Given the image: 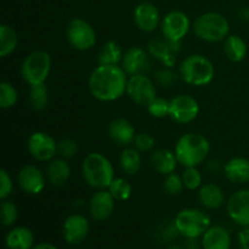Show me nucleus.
Returning <instances> with one entry per match:
<instances>
[{
	"label": "nucleus",
	"instance_id": "obj_1",
	"mask_svg": "<svg viewBox=\"0 0 249 249\" xmlns=\"http://www.w3.org/2000/svg\"><path fill=\"white\" fill-rule=\"evenodd\" d=\"M126 84L128 74L118 65H99L92 70L88 80L90 94L104 102L121 99L126 92Z\"/></svg>",
	"mask_w": 249,
	"mask_h": 249
},
{
	"label": "nucleus",
	"instance_id": "obj_2",
	"mask_svg": "<svg viewBox=\"0 0 249 249\" xmlns=\"http://www.w3.org/2000/svg\"><path fill=\"white\" fill-rule=\"evenodd\" d=\"M211 151V143L203 135L187 133L179 138L175 145V156L178 162L185 168L197 167L204 162Z\"/></svg>",
	"mask_w": 249,
	"mask_h": 249
},
{
	"label": "nucleus",
	"instance_id": "obj_3",
	"mask_svg": "<svg viewBox=\"0 0 249 249\" xmlns=\"http://www.w3.org/2000/svg\"><path fill=\"white\" fill-rule=\"evenodd\" d=\"M84 180L95 190H106L114 180V169L111 160L99 152L89 153L82 164Z\"/></svg>",
	"mask_w": 249,
	"mask_h": 249
},
{
	"label": "nucleus",
	"instance_id": "obj_4",
	"mask_svg": "<svg viewBox=\"0 0 249 249\" xmlns=\"http://www.w3.org/2000/svg\"><path fill=\"white\" fill-rule=\"evenodd\" d=\"M179 75L186 84L203 87L214 79V65L206 56L195 53L185 58L179 67Z\"/></svg>",
	"mask_w": 249,
	"mask_h": 249
},
{
	"label": "nucleus",
	"instance_id": "obj_5",
	"mask_svg": "<svg viewBox=\"0 0 249 249\" xmlns=\"http://www.w3.org/2000/svg\"><path fill=\"white\" fill-rule=\"evenodd\" d=\"M195 34L201 40L207 43H219L225 40L230 33V24L228 18L219 12H206L195 19Z\"/></svg>",
	"mask_w": 249,
	"mask_h": 249
},
{
	"label": "nucleus",
	"instance_id": "obj_6",
	"mask_svg": "<svg viewBox=\"0 0 249 249\" xmlns=\"http://www.w3.org/2000/svg\"><path fill=\"white\" fill-rule=\"evenodd\" d=\"M179 235L185 238H198L211 228V216L197 208L182 209L174 219Z\"/></svg>",
	"mask_w": 249,
	"mask_h": 249
},
{
	"label": "nucleus",
	"instance_id": "obj_7",
	"mask_svg": "<svg viewBox=\"0 0 249 249\" xmlns=\"http://www.w3.org/2000/svg\"><path fill=\"white\" fill-rule=\"evenodd\" d=\"M50 71L51 57L44 50H36L27 55L21 66V75L29 87L44 84Z\"/></svg>",
	"mask_w": 249,
	"mask_h": 249
},
{
	"label": "nucleus",
	"instance_id": "obj_8",
	"mask_svg": "<svg viewBox=\"0 0 249 249\" xmlns=\"http://www.w3.org/2000/svg\"><path fill=\"white\" fill-rule=\"evenodd\" d=\"M66 36L73 49L78 51H87L96 45L97 36L94 27L82 17H74L68 23Z\"/></svg>",
	"mask_w": 249,
	"mask_h": 249
},
{
	"label": "nucleus",
	"instance_id": "obj_9",
	"mask_svg": "<svg viewBox=\"0 0 249 249\" xmlns=\"http://www.w3.org/2000/svg\"><path fill=\"white\" fill-rule=\"evenodd\" d=\"M126 95L136 105L147 106L157 96V90L155 83L143 73V74L130 75L128 78Z\"/></svg>",
	"mask_w": 249,
	"mask_h": 249
},
{
	"label": "nucleus",
	"instance_id": "obj_10",
	"mask_svg": "<svg viewBox=\"0 0 249 249\" xmlns=\"http://www.w3.org/2000/svg\"><path fill=\"white\" fill-rule=\"evenodd\" d=\"M29 153L38 162H50L58 153V143L45 131L32 134L27 143Z\"/></svg>",
	"mask_w": 249,
	"mask_h": 249
},
{
	"label": "nucleus",
	"instance_id": "obj_11",
	"mask_svg": "<svg viewBox=\"0 0 249 249\" xmlns=\"http://www.w3.org/2000/svg\"><path fill=\"white\" fill-rule=\"evenodd\" d=\"M199 114V105L195 97L190 95H178L170 100L169 117L179 124L194 122Z\"/></svg>",
	"mask_w": 249,
	"mask_h": 249
},
{
	"label": "nucleus",
	"instance_id": "obj_12",
	"mask_svg": "<svg viewBox=\"0 0 249 249\" xmlns=\"http://www.w3.org/2000/svg\"><path fill=\"white\" fill-rule=\"evenodd\" d=\"M181 49V41H174L162 36H155L147 44V50L151 56L157 58L164 67L173 68L177 62V55Z\"/></svg>",
	"mask_w": 249,
	"mask_h": 249
},
{
	"label": "nucleus",
	"instance_id": "obj_13",
	"mask_svg": "<svg viewBox=\"0 0 249 249\" xmlns=\"http://www.w3.org/2000/svg\"><path fill=\"white\" fill-rule=\"evenodd\" d=\"M191 28L189 16L182 11H170L160 22L162 36L174 41H181Z\"/></svg>",
	"mask_w": 249,
	"mask_h": 249
},
{
	"label": "nucleus",
	"instance_id": "obj_14",
	"mask_svg": "<svg viewBox=\"0 0 249 249\" xmlns=\"http://www.w3.org/2000/svg\"><path fill=\"white\" fill-rule=\"evenodd\" d=\"M62 235L68 245H80L89 235V221L82 214L67 216L62 226Z\"/></svg>",
	"mask_w": 249,
	"mask_h": 249
},
{
	"label": "nucleus",
	"instance_id": "obj_15",
	"mask_svg": "<svg viewBox=\"0 0 249 249\" xmlns=\"http://www.w3.org/2000/svg\"><path fill=\"white\" fill-rule=\"evenodd\" d=\"M226 211L232 221L238 225L249 226V190H238L229 198Z\"/></svg>",
	"mask_w": 249,
	"mask_h": 249
},
{
	"label": "nucleus",
	"instance_id": "obj_16",
	"mask_svg": "<svg viewBox=\"0 0 249 249\" xmlns=\"http://www.w3.org/2000/svg\"><path fill=\"white\" fill-rule=\"evenodd\" d=\"M151 63L148 53L139 46H133L124 53L122 60V68L128 74V77L135 74H143L151 70Z\"/></svg>",
	"mask_w": 249,
	"mask_h": 249
},
{
	"label": "nucleus",
	"instance_id": "obj_17",
	"mask_svg": "<svg viewBox=\"0 0 249 249\" xmlns=\"http://www.w3.org/2000/svg\"><path fill=\"white\" fill-rule=\"evenodd\" d=\"M17 181L23 192L28 195H39L46 184V175L33 164L24 165L17 175Z\"/></svg>",
	"mask_w": 249,
	"mask_h": 249
},
{
	"label": "nucleus",
	"instance_id": "obj_18",
	"mask_svg": "<svg viewBox=\"0 0 249 249\" xmlns=\"http://www.w3.org/2000/svg\"><path fill=\"white\" fill-rule=\"evenodd\" d=\"M134 23L140 31L145 33H152L160 26L162 19L156 5L152 2H140L134 10Z\"/></svg>",
	"mask_w": 249,
	"mask_h": 249
},
{
	"label": "nucleus",
	"instance_id": "obj_19",
	"mask_svg": "<svg viewBox=\"0 0 249 249\" xmlns=\"http://www.w3.org/2000/svg\"><path fill=\"white\" fill-rule=\"evenodd\" d=\"M116 199L113 198L108 190H97L89 201L90 215L96 221H105L114 212Z\"/></svg>",
	"mask_w": 249,
	"mask_h": 249
},
{
	"label": "nucleus",
	"instance_id": "obj_20",
	"mask_svg": "<svg viewBox=\"0 0 249 249\" xmlns=\"http://www.w3.org/2000/svg\"><path fill=\"white\" fill-rule=\"evenodd\" d=\"M135 135V128L126 118H114L108 124V136L117 146L126 147L133 143Z\"/></svg>",
	"mask_w": 249,
	"mask_h": 249
},
{
	"label": "nucleus",
	"instance_id": "obj_21",
	"mask_svg": "<svg viewBox=\"0 0 249 249\" xmlns=\"http://www.w3.org/2000/svg\"><path fill=\"white\" fill-rule=\"evenodd\" d=\"M46 180L53 186H63L71 177V167L65 158H53L48 162L45 169Z\"/></svg>",
	"mask_w": 249,
	"mask_h": 249
},
{
	"label": "nucleus",
	"instance_id": "obj_22",
	"mask_svg": "<svg viewBox=\"0 0 249 249\" xmlns=\"http://www.w3.org/2000/svg\"><path fill=\"white\" fill-rule=\"evenodd\" d=\"M224 174L233 184H247L249 182V160L243 157L231 158L224 165Z\"/></svg>",
	"mask_w": 249,
	"mask_h": 249
},
{
	"label": "nucleus",
	"instance_id": "obj_23",
	"mask_svg": "<svg viewBox=\"0 0 249 249\" xmlns=\"http://www.w3.org/2000/svg\"><path fill=\"white\" fill-rule=\"evenodd\" d=\"M231 236L223 226H211L202 236L203 249H230Z\"/></svg>",
	"mask_w": 249,
	"mask_h": 249
},
{
	"label": "nucleus",
	"instance_id": "obj_24",
	"mask_svg": "<svg viewBox=\"0 0 249 249\" xmlns=\"http://www.w3.org/2000/svg\"><path fill=\"white\" fill-rule=\"evenodd\" d=\"M178 158L175 152L165 148H160V150L153 151L151 155V164L153 169L162 175L172 174L175 172L178 165Z\"/></svg>",
	"mask_w": 249,
	"mask_h": 249
},
{
	"label": "nucleus",
	"instance_id": "obj_25",
	"mask_svg": "<svg viewBox=\"0 0 249 249\" xmlns=\"http://www.w3.org/2000/svg\"><path fill=\"white\" fill-rule=\"evenodd\" d=\"M34 235L26 226L11 229L5 237L7 249H32L34 247Z\"/></svg>",
	"mask_w": 249,
	"mask_h": 249
},
{
	"label": "nucleus",
	"instance_id": "obj_26",
	"mask_svg": "<svg viewBox=\"0 0 249 249\" xmlns=\"http://www.w3.org/2000/svg\"><path fill=\"white\" fill-rule=\"evenodd\" d=\"M198 199L204 208L218 209L225 202V195L218 185L204 184L199 187Z\"/></svg>",
	"mask_w": 249,
	"mask_h": 249
},
{
	"label": "nucleus",
	"instance_id": "obj_27",
	"mask_svg": "<svg viewBox=\"0 0 249 249\" xmlns=\"http://www.w3.org/2000/svg\"><path fill=\"white\" fill-rule=\"evenodd\" d=\"M247 44L240 36L231 34L224 40V53L231 62H241L247 56Z\"/></svg>",
	"mask_w": 249,
	"mask_h": 249
},
{
	"label": "nucleus",
	"instance_id": "obj_28",
	"mask_svg": "<svg viewBox=\"0 0 249 249\" xmlns=\"http://www.w3.org/2000/svg\"><path fill=\"white\" fill-rule=\"evenodd\" d=\"M123 50L117 41H106L97 53L99 65H118L123 60Z\"/></svg>",
	"mask_w": 249,
	"mask_h": 249
},
{
	"label": "nucleus",
	"instance_id": "obj_29",
	"mask_svg": "<svg viewBox=\"0 0 249 249\" xmlns=\"http://www.w3.org/2000/svg\"><path fill=\"white\" fill-rule=\"evenodd\" d=\"M119 164H121L122 170L126 175H134L140 170L142 165V160H141L140 151L134 148H124L123 152L119 156Z\"/></svg>",
	"mask_w": 249,
	"mask_h": 249
},
{
	"label": "nucleus",
	"instance_id": "obj_30",
	"mask_svg": "<svg viewBox=\"0 0 249 249\" xmlns=\"http://www.w3.org/2000/svg\"><path fill=\"white\" fill-rule=\"evenodd\" d=\"M18 36L17 33L7 24L0 26V56L6 57L11 55L17 48Z\"/></svg>",
	"mask_w": 249,
	"mask_h": 249
},
{
	"label": "nucleus",
	"instance_id": "obj_31",
	"mask_svg": "<svg viewBox=\"0 0 249 249\" xmlns=\"http://www.w3.org/2000/svg\"><path fill=\"white\" fill-rule=\"evenodd\" d=\"M29 105L34 111L41 112L48 107L49 104V90L48 87L44 84L33 85L29 89Z\"/></svg>",
	"mask_w": 249,
	"mask_h": 249
},
{
	"label": "nucleus",
	"instance_id": "obj_32",
	"mask_svg": "<svg viewBox=\"0 0 249 249\" xmlns=\"http://www.w3.org/2000/svg\"><path fill=\"white\" fill-rule=\"evenodd\" d=\"M107 190L113 196V198L118 202L129 199L131 196V192H133L130 184L123 178H114V180L111 182Z\"/></svg>",
	"mask_w": 249,
	"mask_h": 249
},
{
	"label": "nucleus",
	"instance_id": "obj_33",
	"mask_svg": "<svg viewBox=\"0 0 249 249\" xmlns=\"http://www.w3.org/2000/svg\"><path fill=\"white\" fill-rule=\"evenodd\" d=\"M18 92L16 88L7 82H1L0 84V107L2 109H9L17 104Z\"/></svg>",
	"mask_w": 249,
	"mask_h": 249
},
{
	"label": "nucleus",
	"instance_id": "obj_34",
	"mask_svg": "<svg viewBox=\"0 0 249 249\" xmlns=\"http://www.w3.org/2000/svg\"><path fill=\"white\" fill-rule=\"evenodd\" d=\"M0 215H1V223L5 228L11 226L16 223L18 218V208L14 202L2 199L1 206H0Z\"/></svg>",
	"mask_w": 249,
	"mask_h": 249
},
{
	"label": "nucleus",
	"instance_id": "obj_35",
	"mask_svg": "<svg viewBox=\"0 0 249 249\" xmlns=\"http://www.w3.org/2000/svg\"><path fill=\"white\" fill-rule=\"evenodd\" d=\"M169 104L170 101H168L167 99L160 96H156L150 104L147 105V111L153 118H165V117H169Z\"/></svg>",
	"mask_w": 249,
	"mask_h": 249
},
{
	"label": "nucleus",
	"instance_id": "obj_36",
	"mask_svg": "<svg viewBox=\"0 0 249 249\" xmlns=\"http://www.w3.org/2000/svg\"><path fill=\"white\" fill-rule=\"evenodd\" d=\"M185 185L182 181V178L180 175L172 173V174L165 175V179L163 181V190L169 196H179L184 190Z\"/></svg>",
	"mask_w": 249,
	"mask_h": 249
},
{
	"label": "nucleus",
	"instance_id": "obj_37",
	"mask_svg": "<svg viewBox=\"0 0 249 249\" xmlns=\"http://www.w3.org/2000/svg\"><path fill=\"white\" fill-rule=\"evenodd\" d=\"M182 181H184L185 189L194 190L199 189L202 186V174L197 167H189L185 168V170L181 174Z\"/></svg>",
	"mask_w": 249,
	"mask_h": 249
},
{
	"label": "nucleus",
	"instance_id": "obj_38",
	"mask_svg": "<svg viewBox=\"0 0 249 249\" xmlns=\"http://www.w3.org/2000/svg\"><path fill=\"white\" fill-rule=\"evenodd\" d=\"M180 75L177 74L170 67H163L155 72V80L163 88H169L174 84Z\"/></svg>",
	"mask_w": 249,
	"mask_h": 249
},
{
	"label": "nucleus",
	"instance_id": "obj_39",
	"mask_svg": "<svg viewBox=\"0 0 249 249\" xmlns=\"http://www.w3.org/2000/svg\"><path fill=\"white\" fill-rule=\"evenodd\" d=\"M134 147L140 152H150L153 150L156 145V140L151 134L148 133H139L135 135L133 141Z\"/></svg>",
	"mask_w": 249,
	"mask_h": 249
},
{
	"label": "nucleus",
	"instance_id": "obj_40",
	"mask_svg": "<svg viewBox=\"0 0 249 249\" xmlns=\"http://www.w3.org/2000/svg\"><path fill=\"white\" fill-rule=\"evenodd\" d=\"M78 150H79L78 142L73 139H63L58 142V155L65 160L74 157L78 153Z\"/></svg>",
	"mask_w": 249,
	"mask_h": 249
},
{
	"label": "nucleus",
	"instance_id": "obj_41",
	"mask_svg": "<svg viewBox=\"0 0 249 249\" xmlns=\"http://www.w3.org/2000/svg\"><path fill=\"white\" fill-rule=\"evenodd\" d=\"M14 190V182L11 177L5 169L0 170V198L6 199Z\"/></svg>",
	"mask_w": 249,
	"mask_h": 249
},
{
	"label": "nucleus",
	"instance_id": "obj_42",
	"mask_svg": "<svg viewBox=\"0 0 249 249\" xmlns=\"http://www.w3.org/2000/svg\"><path fill=\"white\" fill-rule=\"evenodd\" d=\"M238 241H240V245L242 249H249V226L243 228V230L240 231Z\"/></svg>",
	"mask_w": 249,
	"mask_h": 249
},
{
	"label": "nucleus",
	"instance_id": "obj_43",
	"mask_svg": "<svg viewBox=\"0 0 249 249\" xmlns=\"http://www.w3.org/2000/svg\"><path fill=\"white\" fill-rule=\"evenodd\" d=\"M185 249H199L198 238H186Z\"/></svg>",
	"mask_w": 249,
	"mask_h": 249
},
{
	"label": "nucleus",
	"instance_id": "obj_44",
	"mask_svg": "<svg viewBox=\"0 0 249 249\" xmlns=\"http://www.w3.org/2000/svg\"><path fill=\"white\" fill-rule=\"evenodd\" d=\"M238 17H240L242 21L249 22V7H243V9H241L240 12H238Z\"/></svg>",
	"mask_w": 249,
	"mask_h": 249
},
{
	"label": "nucleus",
	"instance_id": "obj_45",
	"mask_svg": "<svg viewBox=\"0 0 249 249\" xmlns=\"http://www.w3.org/2000/svg\"><path fill=\"white\" fill-rule=\"evenodd\" d=\"M32 249H58L57 247H55L53 245H51V243H39V245L34 246Z\"/></svg>",
	"mask_w": 249,
	"mask_h": 249
},
{
	"label": "nucleus",
	"instance_id": "obj_46",
	"mask_svg": "<svg viewBox=\"0 0 249 249\" xmlns=\"http://www.w3.org/2000/svg\"><path fill=\"white\" fill-rule=\"evenodd\" d=\"M168 249H185V248L180 247V246H172V247H169Z\"/></svg>",
	"mask_w": 249,
	"mask_h": 249
},
{
	"label": "nucleus",
	"instance_id": "obj_47",
	"mask_svg": "<svg viewBox=\"0 0 249 249\" xmlns=\"http://www.w3.org/2000/svg\"><path fill=\"white\" fill-rule=\"evenodd\" d=\"M78 1H79V0H78Z\"/></svg>",
	"mask_w": 249,
	"mask_h": 249
}]
</instances>
